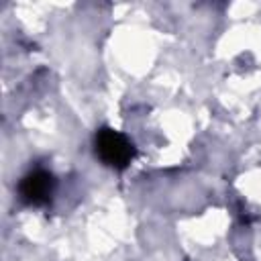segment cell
I'll list each match as a JSON object with an SVG mask.
<instances>
[{"label":"cell","instance_id":"obj_1","mask_svg":"<svg viewBox=\"0 0 261 261\" xmlns=\"http://www.w3.org/2000/svg\"><path fill=\"white\" fill-rule=\"evenodd\" d=\"M96 153L100 155V159L106 163V165H112V167H126L133 159V145L130 141L120 135L118 130H112V128H102L98 135H96Z\"/></svg>","mask_w":261,"mask_h":261},{"label":"cell","instance_id":"obj_2","mask_svg":"<svg viewBox=\"0 0 261 261\" xmlns=\"http://www.w3.org/2000/svg\"><path fill=\"white\" fill-rule=\"evenodd\" d=\"M53 192V177L39 169L29 173L20 184V194L29 204H45Z\"/></svg>","mask_w":261,"mask_h":261}]
</instances>
